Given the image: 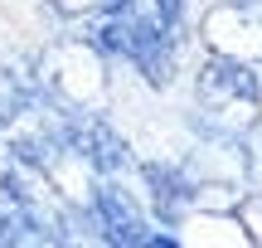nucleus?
<instances>
[{
    "label": "nucleus",
    "instance_id": "nucleus-5",
    "mask_svg": "<svg viewBox=\"0 0 262 248\" xmlns=\"http://www.w3.org/2000/svg\"><path fill=\"white\" fill-rule=\"evenodd\" d=\"M199 39L209 54L262 68V0H214L199 15Z\"/></svg>",
    "mask_w": 262,
    "mask_h": 248
},
{
    "label": "nucleus",
    "instance_id": "nucleus-4",
    "mask_svg": "<svg viewBox=\"0 0 262 248\" xmlns=\"http://www.w3.org/2000/svg\"><path fill=\"white\" fill-rule=\"evenodd\" d=\"M88 219H93L102 243H122V248H160V243L170 248L175 243V234H160V224L141 210V200L122 185V175H97Z\"/></svg>",
    "mask_w": 262,
    "mask_h": 248
},
{
    "label": "nucleus",
    "instance_id": "nucleus-1",
    "mask_svg": "<svg viewBox=\"0 0 262 248\" xmlns=\"http://www.w3.org/2000/svg\"><path fill=\"white\" fill-rule=\"evenodd\" d=\"M83 34L107 54V64H131L150 88H170L180 64V34L136 10L131 0H117L112 10L83 19Z\"/></svg>",
    "mask_w": 262,
    "mask_h": 248
},
{
    "label": "nucleus",
    "instance_id": "nucleus-9",
    "mask_svg": "<svg viewBox=\"0 0 262 248\" xmlns=\"http://www.w3.org/2000/svg\"><path fill=\"white\" fill-rule=\"evenodd\" d=\"M136 10H146L150 19H160L165 29H175L180 34V25H185V0H131Z\"/></svg>",
    "mask_w": 262,
    "mask_h": 248
},
{
    "label": "nucleus",
    "instance_id": "nucleus-2",
    "mask_svg": "<svg viewBox=\"0 0 262 248\" xmlns=\"http://www.w3.org/2000/svg\"><path fill=\"white\" fill-rule=\"evenodd\" d=\"M194 127L209 136H253L262 127L257 68L224 54H204L194 73Z\"/></svg>",
    "mask_w": 262,
    "mask_h": 248
},
{
    "label": "nucleus",
    "instance_id": "nucleus-3",
    "mask_svg": "<svg viewBox=\"0 0 262 248\" xmlns=\"http://www.w3.org/2000/svg\"><path fill=\"white\" fill-rule=\"evenodd\" d=\"M39 88L54 102L73 107V112H102L107 107V54L88 34L54 39L44 54H34Z\"/></svg>",
    "mask_w": 262,
    "mask_h": 248
},
{
    "label": "nucleus",
    "instance_id": "nucleus-8",
    "mask_svg": "<svg viewBox=\"0 0 262 248\" xmlns=\"http://www.w3.org/2000/svg\"><path fill=\"white\" fill-rule=\"evenodd\" d=\"M39 68L34 54H0V122L15 117L29 97H39Z\"/></svg>",
    "mask_w": 262,
    "mask_h": 248
},
{
    "label": "nucleus",
    "instance_id": "nucleus-6",
    "mask_svg": "<svg viewBox=\"0 0 262 248\" xmlns=\"http://www.w3.org/2000/svg\"><path fill=\"white\" fill-rule=\"evenodd\" d=\"M63 141H68V151L83 156L97 175H126L131 166H136V161H131L126 136L107 122V112H73V107H68V117H63Z\"/></svg>",
    "mask_w": 262,
    "mask_h": 248
},
{
    "label": "nucleus",
    "instance_id": "nucleus-7",
    "mask_svg": "<svg viewBox=\"0 0 262 248\" xmlns=\"http://www.w3.org/2000/svg\"><path fill=\"white\" fill-rule=\"evenodd\" d=\"M141 185H146V204L156 224H180L189 214V180L180 171V161H141Z\"/></svg>",
    "mask_w": 262,
    "mask_h": 248
},
{
    "label": "nucleus",
    "instance_id": "nucleus-10",
    "mask_svg": "<svg viewBox=\"0 0 262 248\" xmlns=\"http://www.w3.org/2000/svg\"><path fill=\"white\" fill-rule=\"evenodd\" d=\"M49 5L63 19H93V15H102V10H112L117 0H49Z\"/></svg>",
    "mask_w": 262,
    "mask_h": 248
}]
</instances>
